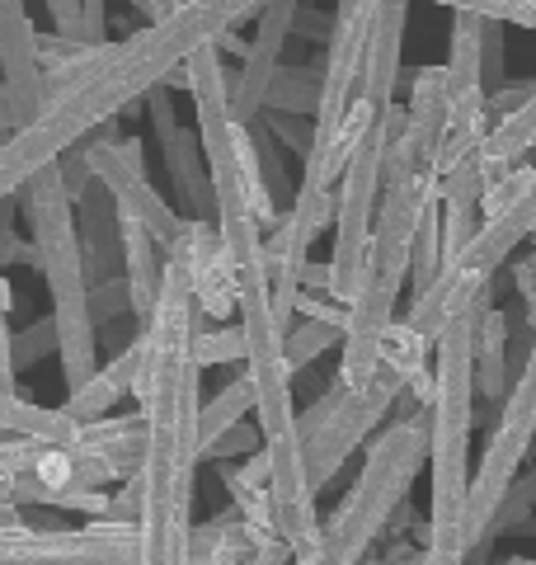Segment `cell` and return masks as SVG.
<instances>
[{
    "label": "cell",
    "instance_id": "52a82bcc",
    "mask_svg": "<svg viewBox=\"0 0 536 565\" xmlns=\"http://www.w3.org/2000/svg\"><path fill=\"white\" fill-rule=\"evenodd\" d=\"M424 467H428V405H415L409 415H396L386 424V434L372 444L357 481L349 486L334 519L325 523L320 546L292 565H363L390 527V519L405 509L409 486L419 481Z\"/></svg>",
    "mask_w": 536,
    "mask_h": 565
},
{
    "label": "cell",
    "instance_id": "cb8c5ba5",
    "mask_svg": "<svg viewBox=\"0 0 536 565\" xmlns=\"http://www.w3.org/2000/svg\"><path fill=\"white\" fill-rule=\"evenodd\" d=\"M85 424L71 419L66 411H52V405L29 401V392H14V396H0V434L10 438H33V444H76Z\"/></svg>",
    "mask_w": 536,
    "mask_h": 565
},
{
    "label": "cell",
    "instance_id": "d6a6232c",
    "mask_svg": "<svg viewBox=\"0 0 536 565\" xmlns=\"http://www.w3.org/2000/svg\"><path fill=\"white\" fill-rule=\"evenodd\" d=\"M264 448V438H259V424L249 429V424L240 419L236 429H226L217 444H207L203 448V462H231V457H249V452H259Z\"/></svg>",
    "mask_w": 536,
    "mask_h": 565
},
{
    "label": "cell",
    "instance_id": "83f0119b",
    "mask_svg": "<svg viewBox=\"0 0 536 565\" xmlns=\"http://www.w3.org/2000/svg\"><path fill=\"white\" fill-rule=\"evenodd\" d=\"M438 269H442V199H433L424 207L419 217V236H415V259H409V288L428 292L438 282Z\"/></svg>",
    "mask_w": 536,
    "mask_h": 565
},
{
    "label": "cell",
    "instance_id": "b9f144b4",
    "mask_svg": "<svg viewBox=\"0 0 536 565\" xmlns=\"http://www.w3.org/2000/svg\"><path fill=\"white\" fill-rule=\"evenodd\" d=\"M424 565H467V552H452V546H424Z\"/></svg>",
    "mask_w": 536,
    "mask_h": 565
},
{
    "label": "cell",
    "instance_id": "484cf974",
    "mask_svg": "<svg viewBox=\"0 0 536 565\" xmlns=\"http://www.w3.org/2000/svg\"><path fill=\"white\" fill-rule=\"evenodd\" d=\"M320 81H325V57H315V66H278L274 85H268V99H264V114L315 118Z\"/></svg>",
    "mask_w": 536,
    "mask_h": 565
},
{
    "label": "cell",
    "instance_id": "60d3db41",
    "mask_svg": "<svg viewBox=\"0 0 536 565\" xmlns=\"http://www.w3.org/2000/svg\"><path fill=\"white\" fill-rule=\"evenodd\" d=\"M288 561H297V556H292V546L282 542V537L259 542V546H255V556H249V565H288Z\"/></svg>",
    "mask_w": 536,
    "mask_h": 565
},
{
    "label": "cell",
    "instance_id": "ee69618b",
    "mask_svg": "<svg viewBox=\"0 0 536 565\" xmlns=\"http://www.w3.org/2000/svg\"><path fill=\"white\" fill-rule=\"evenodd\" d=\"M24 509L20 504H0V533H10V527H24Z\"/></svg>",
    "mask_w": 536,
    "mask_h": 565
},
{
    "label": "cell",
    "instance_id": "7bdbcfd3",
    "mask_svg": "<svg viewBox=\"0 0 536 565\" xmlns=\"http://www.w3.org/2000/svg\"><path fill=\"white\" fill-rule=\"evenodd\" d=\"M132 6L141 10V14H147V20L156 24V20H165V14L174 10V0H132Z\"/></svg>",
    "mask_w": 536,
    "mask_h": 565
},
{
    "label": "cell",
    "instance_id": "836d02e7",
    "mask_svg": "<svg viewBox=\"0 0 536 565\" xmlns=\"http://www.w3.org/2000/svg\"><path fill=\"white\" fill-rule=\"evenodd\" d=\"M47 353H57V326H52V316L39 326H29L24 334H14V367H29L47 359Z\"/></svg>",
    "mask_w": 536,
    "mask_h": 565
},
{
    "label": "cell",
    "instance_id": "d590c367",
    "mask_svg": "<svg viewBox=\"0 0 536 565\" xmlns=\"http://www.w3.org/2000/svg\"><path fill=\"white\" fill-rule=\"evenodd\" d=\"M43 6L52 14V33L85 43V6H81V0H43ZM89 47H95V43H89Z\"/></svg>",
    "mask_w": 536,
    "mask_h": 565
},
{
    "label": "cell",
    "instance_id": "2e32d148",
    "mask_svg": "<svg viewBox=\"0 0 536 565\" xmlns=\"http://www.w3.org/2000/svg\"><path fill=\"white\" fill-rule=\"evenodd\" d=\"M0 81L14 99L20 128H29L47 104V76L39 57V29H33L24 0H0Z\"/></svg>",
    "mask_w": 536,
    "mask_h": 565
},
{
    "label": "cell",
    "instance_id": "8992f818",
    "mask_svg": "<svg viewBox=\"0 0 536 565\" xmlns=\"http://www.w3.org/2000/svg\"><path fill=\"white\" fill-rule=\"evenodd\" d=\"M20 203H24L29 241H33V250H39V269H43L47 297H52L62 377H66V392H76V386H85L99 373V321H95V302H89L76 203H71L57 166L33 174L20 189Z\"/></svg>",
    "mask_w": 536,
    "mask_h": 565
},
{
    "label": "cell",
    "instance_id": "ac0fdd59",
    "mask_svg": "<svg viewBox=\"0 0 536 565\" xmlns=\"http://www.w3.org/2000/svg\"><path fill=\"white\" fill-rule=\"evenodd\" d=\"M141 367H147V344H141V334H137V340H132L128 349H118L114 359L104 363L85 386L66 392L62 411H66L71 419H81V424H95V419H104V415H114V405H118L122 396L137 392Z\"/></svg>",
    "mask_w": 536,
    "mask_h": 565
},
{
    "label": "cell",
    "instance_id": "ba28073f",
    "mask_svg": "<svg viewBox=\"0 0 536 565\" xmlns=\"http://www.w3.org/2000/svg\"><path fill=\"white\" fill-rule=\"evenodd\" d=\"M532 236H536V180L517 203L499 207V212H490V217L480 222V232L471 236L467 250L447 259L438 269L433 288L419 292L415 302H409L405 321L415 326L419 334H428V340H438L457 316H467L480 297L494 288V274L504 269L517 245H527Z\"/></svg>",
    "mask_w": 536,
    "mask_h": 565
},
{
    "label": "cell",
    "instance_id": "30bf717a",
    "mask_svg": "<svg viewBox=\"0 0 536 565\" xmlns=\"http://www.w3.org/2000/svg\"><path fill=\"white\" fill-rule=\"evenodd\" d=\"M396 396H405V382L400 373H390L382 363V373L372 377L363 392L334 373V382L320 392L307 411H301V444H307V471H311V486L315 494L325 490L339 471H344L349 457L363 448V438L377 434V424L390 415Z\"/></svg>",
    "mask_w": 536,
    "mask_h": 565
},
{
    "label": "cell",
    "instance_id": "8d00e7d4",
    "mask_svg": "<svg viewBox=\"0 0 536 565\" xmlns=\"http://www.w3.org/2000/svg\"><path fill=\"white\" fill-rule=\"evenodd\" d=\"M513 288H517V297L527 302V326H532V334H536V255L513 259Z\"/></svg>",
    "mask_w": 536,
    "mask_h": 565
},
{
    "label": "cell",
    "instance_id": "5b68a950",
    "mask_svg": "<svg viewBox=\"0 0 536 565\" xmlns=\"http://www.w3.org/2000/svg\"><path fill=\"white\" fill-rule=\"evenodd\" d=\"M433 199H442V180L433 170H424L405 184H382L377 226H372V241H367V264H363V278H357V292L349 297L344 359H339V377L353 392H363L382 373V334L396 321V302L409 278V259H415L419 217Z\"/></svg>",
    "mask_w": 536,
    "mask_h": 565
},
{
    "label": "cell",
    "instance_id": "44dd1931",
    "mask_svg": "<svg viewBox=\"0 0 536 565\" xmlns=\"http://www.w3.org/2000/svg\"><path fill=\"white\" fill-rule=\"evenodd\" d=\"M532 151H536V90L517 104L513 114L490 122L485 141L475 147V161H480V170H485V184H490V180H499V174L527 166Z\"/></svg>",
    "mask_w": 536,
    "mask_h": 565
},
{
    "label": "cell",
    "instance_id": "7402d4cb",
    "mask_svg": "<svg viewBox=\"0 0 536 565\" xmlns=\"http://www.w3.org/2000/svg\"><path fill=\"white\" fill-rule=\"evenodd\" d=\"M382 363L390 373H400L405 382V396H415V405H428L433 401V340L419 334L415 326L405 321H390L386 334H382Z\"/></svg>",
    "mask_w": 536,
    "mask_h": 565
},
{
    "label": "cell",
    "instance_id": "5bb4252c",
    "mask_svg": "<svg viewBox=\"0 0 536 565\" xmlns=\"http://www.w3.org/2000/svg\"><path fill=\"white\" fill-rule=\"evenodd\" d=\"M147 104H151V122H156V137H160V156H165V170L174 180V193L189 207V217L217 222V193H212V174H207L199 128H184V122H179L170 85H156L147 95Z\"/></svg>",
    "mask_w": 536,
    "mask_h": 565
},
{
    "label": "cell",
    "instance_id": "e0dca14e",
    "mask_svg": "<svg viewBox=\"0 0 536 565\" xmlns=\"http://www.w3.org/2000/svg\"><path fill=\"white\" fill-rule=\"evenodd\" d=\"M405 20H409V0H382L377 24H372V39H367V62H363V85H357V99H363L367 109H377V114H386L390 104H396Z\"/></svg>",
    "mask_w": 536,
    "mask_h": 565
},
{
    "label": "cell",
    "instance_id": "277c9868",
    "mask_svg": "<svg viewBox=\"0 0 536 565\" xmlns=\"http://www.w3.org/2000/svg\"><path fill=\"white\" fill-rule=\"evenodd\" d=\"M494 288L433 340V401H428V546H461L471 500V429H475V326Z\"/></svg>",
    "mask_w": 536,
    "mask_h": 565
},
{
    "label": "cell",
    "instance_id": "7c38bea8",
    "mask_svg": "<svg viewBox=\"0 0 536 565\" xmlns=\"http://www.w3.org/2000/svg\"><path fill=\"white\" fill-rule=\"evenodd\" d=\"M0 565H141L137 523L89 519L85 527H10L0 533Z\"/></svg>",
    "mask_w": 536,
    "mask_h": 565
},
{
    "label": "cell",
    "instance_id": "603a6c76",
    "mask_svg": "<svg viewBox=\"0 0 536 565\" xmlns=\"http://www.w3.org/2000/svg\"><path fill=\"white\" fill-rule=\"evenodd\" d=\"M405 128L409 137L419 141L428 170H433V156H438V137L447 128V62L442 66H419L415 71V90H409L405 104Z\"/></svg>",
    "mask_w": 536,
    "mask_h": 565
},
{
    "label": "cell",
    "instance_id": "7a4b0ae2",
    "mask_svg": "<svg viewBox=\"0 0 536 565\" xmlns=\"http://www.w3.org/2000/svg\"><path fill=\"white\" fill-rule=\"evenodd\" d=\"M264 6L268 0H184L165 20L132 29L118 43H104L99 57L66 90L47 95L43 114L0 147V203L14 199L39 170L57 166L66 147L114 122L128 104L147 99L156 85H170V76L184 71L193 52L222 43V33L240 29Z\"/></svg>",
    "mask_w": 536,
    "mask_h": 565
},
{
    "label": "cell",
    "instance_id": "d4e9b609",
    "mask_svg": "<svg viewBox=\"0 0 536 565\" xmlns=\"http://www.w3.org/2000/svg\"><path fill=\"white\" fill-rule=\"evenodd\" d=\"M475 396L504 405L508 396V316L485 302L475 326Z\"/></svg>",
    "mask_w": 536,
    "mask_h": 565
},
{
    "label": "cell",
    "instance_id": "f1b7e54d",
    "mask_svg": "<svg viewBox=\"0 0 536 565\" xmlns=\"http://www.w3.org/2000/svg\"><path fill=\"white\" fill-rule=\"evenodd\" d=\"M330 344H344V321H315V316H307L301 326H292L288 330V363H292V373L311 367Z\"/></svg>",
    "mask_w": 536,
    "mask_h": 565
},
{
    "label": "cell",
    "instance_id": "4dcf8cb0",
    "mask_svg": "<svg viewBox=\"0 0 536 565\" xmlns=\"http://www.w3.org/2000/svg\"><path fill=\"white\" fill-rule=\"evenodd\" d=\"M199 363L212 367V363H245V330L240 321L236 326H199Z\"/></svg>",
    "mask_w": 536,
    "mask_h": 565
},
{
    "label": "cell",
    "instance_id": "3957f363",
    "mask_svg": "<svg viewBox=\"0 0 536 565\" xmlns=\"http://www.w3.org/2000/svg\"><path fill=\"white\" fill-rule=\"evenodd\" d=\"M184 90L193 95V128H199L212 193H217V232L240 269H268L264 232L278 222L274 189L264 180L255 137L231 114V76L222 62V47H199L184 62Z\"/></svg>",
    "mask_w": 536,
    "mask_h": 565
},
{
    "label": "cell",
    "instance_id": "e575fe53",
    "mask_svg": "<svg viewBox=\"0 0 536 565\" xmlns=\"http://www.w3.org/2000/svg\"><path fill=\"white\" fill-rule=\"evenodd\" d=\"M0 264H39L33 241H24L20 232H14V207H10V199L0 203Z\"/></svg>",
    "mask_w": 536,
    "mask_h": 565
},
{
    "label": "cell",
    "instance_id": "ffe728a7",
    "mask_svg": "<svg viewBox=\"0 0 536 565\" xmlns=\"http://www.w3.org/2000/svg\"><path fill=\"white\" fill-rule=\"evenodd\" d=\"M480 199H485V170H480L475 151H471L467 161L442 180V264L467 250L471 236L480 232V222H485Z\"/></svg>",
    "mask_w": 536,
    "mask_h": 565
},
{
    "label": "cell",
    "instance_id": "8fae6325",
    "mask_svg": "<svg viewBox=\"0 0 536 565\" xmlns=\"http://www.w3.org/2000/svg\"><path fill=\"white\" fill-rule=\"evenodd\" d=\"M382 161H386V114L367 118L357 132V147L349 156V170L339 180V207H334V250H330V282L325 297L349 307L367 264V241L377 226L382 203Z\"/></svg>",
    "mask_w": 536,
    "mask_h": 565
},
{
    "label": "cell",
    "instance_id": "7dc6e473",
    "mask_svg": "<svg viewBox=\"0 0 536 565\" xmlns=\"http://www.w3.org/2000/svg\"><path fill=\"white\" fill-rule=\"evenodd\" d=\"M0 396H6V392H0Z\"/></svg>",
    "mask_w": 536,
    "mask_h": 565
},
{
    "label": "cell",
    "instance_id": "1f68e13d",
    "mask_svg": "<svg viewBox=\"0 0 536 565\" xmlns=\"http://www.w3.org/2000/svg\"><path fill=\"white\" fill-rule=\"evenodd\" d=\"M14 330H10V282H6V264H0V392L14 396L20 382H14Z\"/></svg>",
    "mask_w": 536,
    "mask_h": 565
},
{
    "label": "cell",
    "instance_id": "74e56055",
    "mask_svg": "<svg viewBox=\"0 0 536 565\" xmlns=\"http://www.w3.org/2000/svg\"><path fill=\"white\" fill-rule=\"evenodd\" d=\"M268 118H274L278 137L288 141L292 151H301V161H307V151H311V132H315L311 122H307V118H297V114H268Z\"/></svg>",
    "mask_w": 536,
    "mask_h": 565
},
{
    "label": "cell",
    "instance_id": "bcb514c9",
    "mask_svg": "<svg viewBox=\"0 0 536 565\" xmlns=\"http://www.w3.org/2000/svg\"><path fill=\"white\" fill-rule=\"evenodd\" d=\"M174 6H184V0H174Z\"/></svg>",
    "mask_w": 536,
    "mask_h": 565
},
{
    "label": "cell",
    "instance_id": "f546056e",
    "mask_svg": "<svg viewBox=\"0 0 536 565\" xmlns=\"http://www.w3.org/2000/svg\"><path fill=\"white\" fill-rule=\"evenodd\" d=\"M447 6L452 14H475V20H499V24H517L536 33V0H433Z\"/></svg>",
    "mask_w": 536,
    "mask_h": 565
},
{
    "label": "cell",
    "instance_id": "ab89813d",
    "mask_svg": "<svg viewBox=\"0 0 536 565\" xmlns=\"http://www.w3.org/2000/svg\"><path fill=\"white\" fill-rule=\"evenodd\" d=\"M330 29H334V20H325V14H320V10H297V24H292V33H301V39L330 43Z\"/></svg>",
    "mask_w": 536,
    "mask_h": 565
},
{
    "label": "cell",
    "instance_id": "4fadbf2b",
    "mask_svg": "<svg viewBox=\"0 0 536 565\" xmlns=\"http://www.w3.org/2000/svg\"><path fill=\"white\" fill-rule=\"evenodd\" d=\"M297 10H301V0H268L255 20L249 52L240 57V71L231 76V114H236V122H245V128H255L264 118V99L282 66V52H288Z\"/></svg>",
    "mask_w": 536,
    "mask_h": 565
},
{
    "label": "cell",
    "instance_id": "f6af8a7d",
    "mask_svg": "<svg viewBox=\"0 0 536 565\" xmlns=\"http://www.w3.org/2000/svg\"><path fill=\"white\" fill-rule=\"evenodd\" d=\"M0 504H14V476L0 467Z\"/></svg>",
    "mask_w": 536,
    "mask_h": 565
},
{
    "label": "cell",
    "instance_id": "4316f807",
    "mask_svg": "<svg viewBox=\"0 0 536 565\" xmlns=\"http://www.w3.org/2000/svg\"><path fill=\"white\" fill-rule=\"evenodd\" d=\"M255 411V386H249V377L240 373L236 382H226L217 396L203 401V411H199V444H217V438L226 429H236V424Z\"/></svg>",
    "mask_w": 536,
    "mask_h": 565
},
{
    "label": "cell",
    "instance_id": "9a60e30c",
    "mask_svg": "<svg viewBox=\"0 0 536 565\" xmlns=\"http://www.w3.org/2000/svg\"><path fill=\"white\" fill-rule=\"evenodd\" d=\"M170 250L189 259V278H193V302H199V321H231L240 311V264L226 250V241L217 232V222H199L189 217V232L179 236ZM165 250V255H170Z\"/></svg>",
    "mask_w": 536,
    "mask_h": 565
},
{
    "label": "cell",
    "instance_id": "f35d334b",
    "mask_svg": "<svg viewBox=\"0 0 536 565\" xmlns=\"http://www.w3.org/2000/svg\"><path fill=\"white\" fill-rule=\"evenodd\" d=\"M85 6V43H109V0H81Z\"/></svg>",
    "mask_w": 536,
    "mask_h": 565
},
{
    "label": "cell",
    "instance_id": "9c48e42d",
    "mask_svg": "<svg viewBox=\"0 0 536 565\" xmlns=\"http://www.w3.org/2000/svg\"><path fill=\"white\" fill-rule=\"evenodd\" d=\"M536 444V334H532V349L523 359V373L513 377L504 405H499V419H494V434H490V448L480 457V467L471 476V500H467V527H461V546H467V561L485 552V542L494 533V519L504 509L508 490L523 471L527 452Z\"/></svg>",
    "mask_w": 536,
    "mask_h": 565
},
{
    "label": "cell",
    "instance_id": "6da1fadb",
    "mask_svg": "<svg viewBox=\"0 0 536 565\" xmlns=\"http://www.w3.org/2000/svg\"><path fill=\"white\" fill-rule=\"evenodd\" d=\"M199 302H193L189 259L170 250L151 321L141 326L147 367L137 382V411L147 415L141 452V514L137 542L141 565H189L193 533V481L203 467L199 411H203V363H199Z\"/></svg>",
    "mask_w": 536,
    "mask_h": 565
},
{
    "label": "cell",
    "instance_id": "d6986e66",
    "mask_svg": "<svg viewBox=\"0 0 536 565\" xmlns=\"http://www.w3.org/2000/svg\"><path fill=\"white\" fill-rule=\"evenodd\" d=\"M118 236H122V282H128L132 321L147 326L156 311V297H160V278H165V250L128 212H118Z\"/></svg>",
    "mask_w": 536,
    "mask_h": 565
}]
</instances>
